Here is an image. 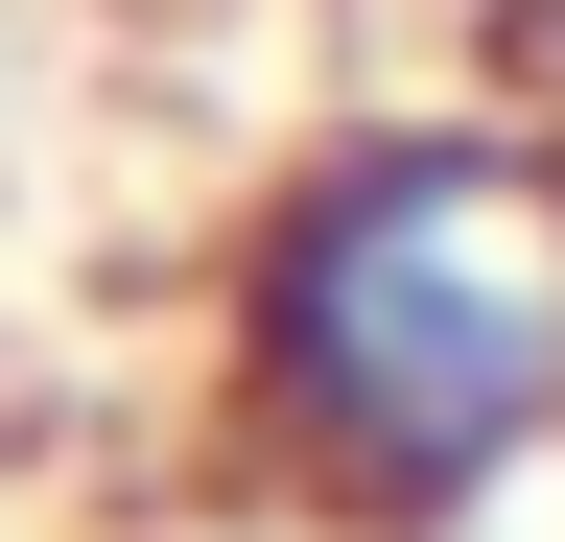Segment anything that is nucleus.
Returning <instances> with one entry per match:
<instances>
[{"label":"nucleus","mask_w":565,"mask_h":542,"mask_svg":"<svg viewBox=\"0 0 565 542\" xmlns=\"http://www.w3.org/2000/svg\"><path fill=\"white\" fill-rule=\"evenodd\" d=\"M189 425L259 542H519L565 496V166L519 95H330L212 189Z\"/></svg>","instance_id":"obj_1"},{"label":"nucleus","mask_w":565,"mask_h":542,"mask_svg":"<svg viewBox=\"0 0 565 542\" xmlns=\"http://www.w3.org/2000/svg\"><path fill=\"white\" fill-rule=\"evenodd\" d=\"M471 72L542 118V166H565V0H471Z\"/></svg>","instance_id":"obj_2"}]
</instances>
